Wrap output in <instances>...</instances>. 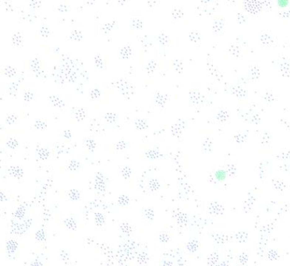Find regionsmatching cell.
<instances>
[{"label":"cell","mask_w":290,"mask_h":266,"mask_svg":"<svg viewBox=\"0 0 290 266\" xmlns=\"http://www.w3.org/2000/svg\"><path fill=\"white\" fill-rule=\"evenodd\" d=\"M215 178L217 181L223 182L227 177V171L224 169H218L215 172Z\"/></svg>","instance_id":"cell-1"},{"label":"cell","mask_w":290,"mask_h":266,"mask_svg":"<svg viewBox=\"0 0 290 266\" xmlns=\"http://www.w3.org/2000/svg\"><path fill=\"white\" fill-rule=\"evenodd\" d=\"M278 7H281V8H285L289 5L290 2L289 0H277L276 1Z\"/></svg>","instance_id":"cell-2"}]
</instances>
